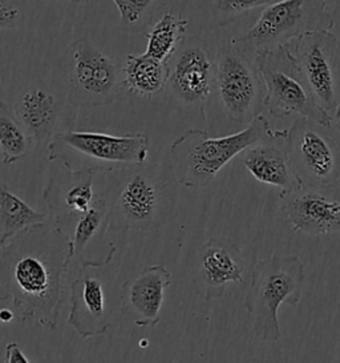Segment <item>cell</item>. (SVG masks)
Wrapping results in <instances>:
<instances>
[{
    "label": "cell",
    "instance_id": "cell-3",
    "mask_svg": "<svg viewBox=\"0 0 340 363\" xmlns=\"http://www.w3.org/2000/svg\"><path fill=\"white\" fill-rule=\"evenodd\" d=\"M274 132L264 116L255 118L244 130L225 138H210L203 129H188L170 144L169 164L174 179L189 189L205 188L235 156L270 139Z\"/></svg>",
    "mask_w": 340,
    "mask_h": 363
},
{
    "label": "cell",
    "instance_id": "cell-22",
    "mask_svg": "<svg viewBox=\"0 0 340 363\" xmlns=\"http://www.w3.org/2000/svg\"><path fill=\"white\" fill-rule=\"evenodd\" d=\"M50 221V216L33 209L0 182V247L33 225Z\"/></svg>",
    "mask_w": 340,
    "mask_h": 363
},
{
    "label": "cell",
    "instance_id": "cell-5",
    "mask_svg": "<svg viewBox=\"0 0 340 363\" xmlns=\"http://www.w3.org/2000/svg\"><path fill=\"white\" fill-rule=\"evenodd\" d=\"M305 279V264L297 256L273 255L255 264L244 306L259 341L273 343L282 338L278 310L282 303L297 306Z\"/></svg>",
    "mask_w": 340,
    "mask_h": 363
},
{
    "label": "cell",
    "instance_id": "cell-14",
    "mask_svg": "<svg viewBox=\"0 0 340 363\" xmlns=\"http://www.w3.org/2000/svg\"><path fill=\"white\" fill-rule=\"evenodd\" d=\"M168 89L177 101L201 111L215 89V59L200 45L182 47L171 60ZM170 62V63H171Z\"/></svg>",
    "mask_w": 340,
    "mask_h": 363
},
{
    "label": "cell",
    "instance_id": "cell-10",
    "mask_svg": "<svg viewBox=\"0 0 340 363\" xmlns=\"http://www.w3.org/2000/svg\"><path fill=\"white\" fill-rule=\"evenodd\" d=\"M286 48L319 107L332 118L340 106L339 38L329 31H314L286 44Z\"/></svg>",
    "mask_w": 340,
    "mask_h": 363
},
{
    "label": "cell",
    "instance_id": "cell-2",
    "mask_svg": "<svg viewBox=\"0 0 340 363\" xmlns=\"http://www.w3.org/2000/svg\"><path fill=\"white\" fill-rule=\"evenodd\" d=\"M101 192L112 232H150L176 216L177 182L169 162H153L110 173Z\"/></svg>",
    "mask_w": 340,
    "mask_h": 363
},
{
    "label": "cell",
    "instance_id": "cell-7",
    "mask_svg": "<svg viewBox=\"0 0 340 363\" xmlns=\"http://www.w3.org/2000/svg\"><path fill=\"white\" fill-rule=\"evenodd\" d=\"M334 19L327 11V1L285 0L265 7L247 33L232 40L244 54L255 57L295 40L308 33L329 31Z\"/></svg>",
    "mask_w": 340,
    "mask_h": 363
},
{
    "label": "cell",
    "instance_id": "cell-25",
    "mask_svg": "<svg viewBox=\"0 0 340 363\" xmlns=\"http://www.w3.org/2000/svg\"><path fill=\"white\" fill-rule=\"evenodd\" d=\"M113 3L120 15L123 30L132 33L145 31L153 22L156 12L168 6V1L152 0H115Z\"/></svg>",
    "mask_w": 340,
    "mask_h": 363
},
{
    "label": "cell",
    "instance_id": "cell-23",
    "mask_svg": "<svg viewBox=\"0 0 340 363\" xmlns=\"http://www.w3.org/2000/svg\"><path fill=\"white\" fill-rule=\"evenodd\" d=\"M188 21L181 19L171 12H166L154 23L147 33L145 55L164 65H170L186 39Z\"/></svg>",
    "mask_w": 340,
    "mask_h": 363
},
{
    "label": "cell",
    "instance_id": "cell-16",
    "mask_svg": "<svg viewBox=\"0 0 340 363\" xmlns=\"http://www.w3.org/2000/svg\"><path fill=\"white\" fill-rule=\"evenodd\" d=\"M170 282V272L164 265L145 267L137 277L123 284L120 293L121 313L137 328L159 325Z\"/></svg>",
    "mask_w": 340,
    "mask_h": 363
},
{
    "label": "cell",
    "instance_id": "cell-21",
    "mask_svg": "<svg viewBox=\"0 0 340 363\" xmlns=\"http://www.w3.org/2000/svg\"><path fill=\"white\" fill-rule=\"evenodd\" d=\"M125 89L136 96L152 99L168 88L170 67L148 55L128 54L124 62Z\"/></svg>",
    "mask_w": 340,
    "mask_h": 363
},
{
    "label": "cell",
    "instance_id": "cell-8",
    "mask_svg": "<svg viewBox=\"0 0 340 363\" xmlns=\"http://www.w3.org/2000/svg\"><path fill=\"white\" fill-rule=\"evenodd\" d=\"M255 63L265 83V109L273 118L297 115L331 128L332 118L319 107L286 45L259 52L255 56Z\"/></svg>",
    "mask_w": 340,
    "mask_h": 363
},
{
    "label": "cell",
    "instance_id": "cell-11",
    "mask_svg": "<svg viewBox=\"0 0 340 363\" xmlns=\"http://www.w3.org/2000/svg\"><path fill=\"white\" fill-rule=\"evenodd\" d=\"M327 129L299 118L287 129V147L302 185H326L339 180L340 156Z\"/></svg>",
    "mask_w": 340,
    "mask_h": 363
},
{
    "label": "cell",
    "instance_id": "cell-13",
    "mask_svg": "<svg viewBox=\"0 0 340 363\" xmlns=\"http://www.w3.org/2000/svg\"><path fill=\"white\" fill-rule=\"evenodd\" d=\"M96 177L94 172L71 171L59 162H51L42 199L50 220L63 235L95 206L98 196L94 189Z\"/></svg>",
    "mask_w": 340,
    "mask_h": 363
},
{
    "label": "cell",
    "instance_id": "cell-15",
    "mask_svg": "<svg viewBox=\"0 0 340 363\" xmlns=\"http://www.w3.org/2000/svg\"><path fill=\"white\" fill-rule=\"evenodd\" d=\"M109 232L108 205L103 194L98 193L95 206L64 235L69 246L71 261H76L81 269L108 267L117 252L116 242Z\"/></svg>",
    "mask_w": 340,
    "mask_h": 363
},
{
    "label": "cell",
    "instance_id": "cell-6",
    "mask_svg": "<svg viewBox=\"0 0 340 363\" xmlns=\"http://www.w3.org/2000/svg\"><path fill=\"white\" fill-rule=\"evenodd\" d=\"M64 59L67 103L74 112L108 107L127 91L123 67L88 36L69 44Z\"/></svg>",
    "mask_w": 340,
    "mask_h": 363
},
{
    "label": "cell",
    "instance_id": "cell-31",
    "mask_svg": "<svg viewBox=\"0 0 340 363\" xmlns=\"http://www.w3.org/2000/svg\"><path fill=\"white\" fill-rule=\"evenodd\" d=\"M0 83H1V65H0Z\"/></svg>",
    "mask_w": 340,
    "mask_h": 363
},
{
    "label": "cell",
    "instance_id": "cell-28",
    "mask_svg": "<svg viewBox=\"0 0 340 363\" xmlns=\"http://www.w3.org/2000/svg\"><path fill=\"white\" fill-rule=\"evenodd\" d=\"M4 350L6 357L3 363H31L16 342H10Z\"/></svg>",
    "mask_w": 340,
    "mask_h": 363
},
{
    "label": "cell",
    "instance_id": "cell-20",
    "mask_svg": "<svg viewBox=\"0 0 340 363\" xmlns=\"http://www.w3.org/2000/svg\"><path fill=\"white\" fill-rule=\"evenodd\" d=\"M13 109L33 143L48 144L53 135L59 132L57 127L63 107L57 96L42 82L23 91Z\"/></svg>",
    "mask_w": 340,
    "mask_h": 363
},
{
    "label": "cell",
    "instance_id": "cell-12",
    "mask_svg": "<svg viewBox=\"0 0 340 363\" xmlns=\"http://www.w3.org/2000/svg\"><path fill=\"white\" fill-rule=\"evenodd\" d=\"M279 213L294 232L326 235L340 232V179L326 185H300L279 194Z\"/></svg>",
    "mask_w": 340,
    "mask_h": 363
},
{
    "label": "cell",
    "instance_id": "cell-17",
    "mask_svg": "<svg viewBox=\"0 0 340 363\" xmlns=\"http://www.w3.org/2000/svg\"><path fill=\"white\" fill-rule=\"evenodd\" d=\"M68 325L84 340L104 335L110 328V310L103 281L81 269L71 284Z\"/></svg>",
    "mask_w": 340,
    "mask_h": 363
},
{
    "label": "cell",
    "instance_id": "cell-26",
    "mask_svg": "<svg viewBox=\"0 0 340 363\" xmlns=\"http://www.w3.org/2000/svg\"><path fill=\"white\" fill-rule=\"evenodd\" d=\"M214 18L220 26H229L247 12L270 6L271 0H220L212 1Z\"/></svg>",
    "mask_w": 340,
    "mask_h": 363
},
{
    "label": "cell",
    "instance_id": "cell-19",
    "mask_svg": "<svg viewBox=\"0 0 340 363\" xmlns=\"http://www.w3.org/2000/svg\"><path fill=\"white\" fill-rule=\"evenodd\" d=\"M246 269L239 247L223 237H212L201 247V276L206 301L218 299L230 282L244 284Z\"/></svg>",
    "mask_w": 340,
    "mask_h": 363
},
{
    "label": "cell",
    "instance_id": "cell-9",
    "mask_svg": "<svg viewBox=\"0 0 340 363\" xmlns=\"http://www.w3.org/2000/svg\"><path fill=\"white\" fill-rule=\"evenodd\" d=\"M215 91L227 118L235 124L249 127L265 109L266 86L255 57L232 42L215 56Z\"/></svg>",
    "mask_w": 340,
    "mask_h": 363
},
{
    "label": "cell",
    "instance_id": "cell-27",
    "mask_svg": "<svg viewBox=\"0 0 340 363\" xmlns=\"http://www.w3.org/2000/svg\"><path fill=\"white\" fill-rule=\"evenodd\" d=\"M23 6L21 1L0 0V31L12 30L23 23Z\"/></svg>",
    "mask_w": 340,
    "mask_h": 363
},
{
    "label": "cell",
    "instance_id": "cell-29",
    "mask_svg": "<svg viewBox=\"0 0 340 363\" xmlns=\"http://www.w3.org/2000/svg\"><path fill=\"white\" fill-rule=\"evenodd\" d=\"M16 318L15 317V313L8 308H1L0 309V322L3 323H8L11 320H13Z\"/></svg>",
    "mask_w": 340,
    "mask_h": 363
},
{
    "label": "cell",
    "instance_id": "cell-30",
    "mask_svg": "<svg viewBox=\"0 0 340 363\" xmlns=\"http://www.w3.org/2000/svg\"><path fill=\"white\" fill-rule=\"evenodd\" d=\"M331 128L335 129L340 135V106L336 108V111L332 115V121H331Z\"/></svg>",
    "mask_w": 340,
    "mask_h": 363
},
{
    "label": "cell",
    "instance_id": "cell-4",
    "mask_svg": "<svg viewBox=\"0 0 340 363\" xmlns=\"http://www.w3.org/2000/svg\"><path fill=\"white\" fill-rule=\"evenodd\" d=\"M149 140L144 133L113 136L104 132L62 129L47 144L50 162L76 172L127 171L147 164Z\"/></svg>",
    "mask_w": 340,
    "mask_h": 363
},
{
    "label": "cell",
    "instance_id": "cell-1",
    "mask_svg": "<svg viewBox=\"0 0 340 363\" xmlns=\"http://www.w3.org/2000/svg\"><path fill=\"white\" fill-rule=\"evenodd\" d=\"M71 264L67 237L51 220L15 235L0 247V309L55 330Z\"/></svg>",
    "mask_w": 340,
    "mask_h": 363
},
{
    "label": "cell",
    "instance_id": "cell-18",
    "mask_svg": "<svg viewBox=\"0 0 340 363\" xmlns=\"http://www.w3.org/2000/svg\"><path fill=\"white\" fill-rule=\"evenodd\" d=\"M242 164L255 180L266 185L278 186L282 189V193L293 192L302 185L290 159L287 129H276L270 139L264 140L244 150Z\"/></svg>",
    "mask_w": 340,
    "mask_h": 363
},
{
    "label": "cell",
    "instance_id": "cell-24",
    "mask_svg": "<svg viewBox=\"0 0 340 363\" xmlns=\"http://www.w3.org/2000/svg\"><path fill=\"white\" fill-rule=\"evenodd\" d=\"M33 144L13 107L0 100V152L3 162L11 165L21 160L30 153Z\"/></svg>",
    "mask_w": 340,
    "mask_h": 363
}]
</instances>
